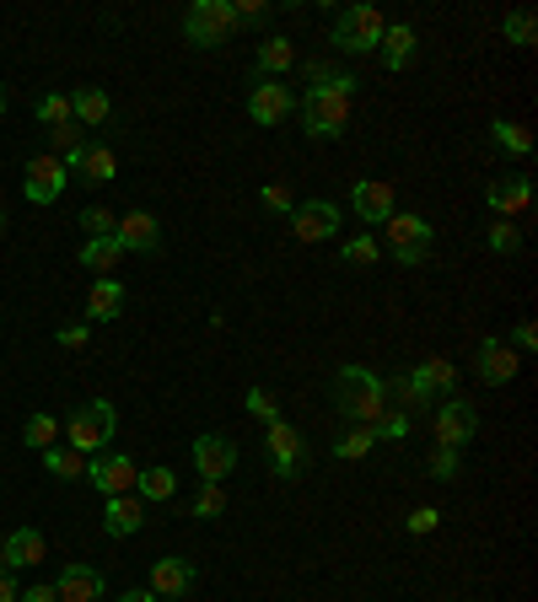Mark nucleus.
Masks as SVG:
<instances>
[{"label": "nucleus", "instance_id": "ddd939ff", "mask_svg": "<svg viewBox=\"0 0 538 602\" xmlns=\"http://www.w3.org/2000/svg\"><path fill=\"white\" fill-rule=\"evenodd\" d=\"M249 119L275 129V124L291 119V86L286 81H253L249 86Z\"/></svg>", "mask_w": 538, "mask_h": 602}, {"label": "nucleus", "instance_id": "9b49d317", "mask_svg": "<svg viewBox=\"0 0 538 602\" xmlns=\"http://www.w3.org/2000/svg\"><path fill=\"white\" fill-rule=\"evenodd\" d=\"M517 361H523V356H517L506 339H496V334L474 345V377L490 382V388H506V382L517 377Z\"/></svg>", "mask_w": 538, "mask_h": 602}, {"label": "nucleus", "instance_id": "4be33fe9", "mask_svg": "<svg viewBox=\"0 0 538 602\" xmlns=\"http://www.w3.org/2000/svg\"><path fill=\"white\" fill-rule=\"evenodd\" d=\"M414 49H420V39H414L410 22H388V33H382V43H377V54H382L388 71H410Z\"/></svg>", "mask_w": 538, "mask_h": 602}, {"label": "nucleus", "instance_id": "c756f323", "mask_svg": "<svg viewBox=\"0 0 538 602\" xmlns=\"http://www.w3.org/2000/svg\"><path fill=\"white\" fill-rule=\"evenodd\" d=\"M39 457L54 479H86V457L76 452V446H49V452H39Z\"/></svg>", "mask_w": 538, "mask_h": 602}, {"label": "nucleus", "instance_id": "ea45409f", "mask_svg": "<svg viewBox=\"0 0 538 602\" xmlns=\"http://www.w3.org/2000/svg\"><path fill=\"white\" fill-rule=\"evenodd\" d=\"M82 226H86V237H114L119 215H114V210H103V204H86V210H82Z\"/></svg>", "mask_w": 538, "mask_h": 602}, {"label": "nucleus", "instance_id": "aec40b11", "mask_svg": "<svg viewBox=\"0 0 538 602\" xmlns=\"http://www.w3.org/2000/svg\"><path fill=\"white\" fill-rule=\"evenodd\" d=\"M43 532L39 527H17V532H6V555H0V564L6 570H33V564L43 560Z\"/></svg>", "mask_w": 538, "mask_h": 602}, {"label": "nucleus", "instance_id": "e433bc0d", "mask_svg": "<svg viewBox=\"0 0 538 602\" xmlns=\"http://www.w3.org/2000/svg\"><path fill=\"white\" fill-rule=\"evenodd\" d=\"M33 114H39V124H49V129H54V124H71V119H76L65 92H49V97H39V108H33Z\"/></svg>", "mask_w": 538, "mask_h": 602}, {"label": "nucleus", "instance_id": "0eeeda50", "mask_svg": "<svg viewBox=\"0 0 538 602\" xmlns=\"http://www.w3.org/2000/svg\"><path fill=\"white\" fill-rule=\"evenodd\" d=\"M431 436H436V446H453V452H463V446L479 436V409L468 399H442L436 403V420H431Z\"/></svg>", "mask_w": 538, "mask_h": 602}, {"label": "nucleus", "instance_id": "4468645a", "mask_svg": "<svg viewBox=\"0 0 538 602\" xmlns=\"http://www.w3.org/2000/svg\"><path fill=\"white\" fill-rule=\"evenodd\" d=\"M350 210H356V221H367V226H382L399 204H393V183H382V178H361L356 189H350Z\"/></svg>", "mask_w": 538, "mask_h": 602}, {"label": "nucleus", "instance_id": "f257e3e1", "mask_svg": "<svg viewBox=\"0 0 538 602\" xmlns=\"http://www.w3.org/2000/svg\"><path fill=\"white\" fill-rule=\"evenodd\" d=\"M356 86H361V81L350 76V71H334L329 86H313V92L296 103V114H302V129H307L313 140H334V135H345Z\"/></svg>", "mask_w": 538, "mask_h": 602}, {"label": "nucleus", "instance_id": "5fc2aeb1", "mask_svg": "<svg viewBox=\"0 0 538 602\" xmlns=\"http://www.w3.org/2000/svg\"><path fill=\"white\" fill-rule=\"evenodd\" d=\"M0 226H6V204H0Z\"/></svg>", "mask_w": 538, "mask_h": 602}, {"label": "nucleus", "instance_id": "f8f14e48", "mask_svg": "<svg viewBox=\"0 0 538 602\" xmlns=\"http://www.w3.org/2000/svg\"><path fill=\"white\" fill-rule=\"evenodd\" d=\"M339 210H334L329 200H302L296 210H291V237L296 242H329L334 232H339Z\"/></svg>", "mask_w": 538, "mask_h": 602}, {"label": "nucleus", "instance_id": "2eb2a0df", "mask_svg": "<svg viewBox=\"0 0 538 602\" xmlns=\"http://www.w3.org/2000/svg\"><path fill=\"white\" fill-rule=\"evenodd\" d=\"M22 194L33 204H54L65 194V161L60 157H33L28 161V178H22Z\"/></svg>", "mask_w": 538, "mask_h": 602}, {"label": "nucleus", "instance_id": "c9c22d12", "mask_svg": "<svg viewBox=\"0 0 538 602\" xmlns=\"http://www.w3.org/2000/svg\"><path fill=\"white\" fill-rule=\"evenodd\" d=\"M425 468H431V479L436 484H453L457 474H463V452H453V446H431V463H425Z\"/></svg>", "mask_w": 538, "mask_h": 602}, {"label": "nucleus", "instance_id": "a18cd8bd", "mask_svg": "<svg viewBox=\"0 0 538 602\" xmlns=\"http://www.w3.org/2000/svg\"><path fill=\"white\" fill-rule=\"evenodd\" d=\"M404 527H410L414 538H420V532H436V527H442V511H436V506H420V511L404 517Z\"/></svg>", "mask_w": 538, "mask_h": 602}, {"label": "nucleus", "instance_id": "a211bd4d", "mask_svg": "<svg viewBox=\"0 0 538 602\" xmlns=\"http://www.w3.org/2000/svg\"><path fill=\"white\" fill-rule=\"evenodd\" d=\"M151 592L157 598H189L194 592V564L178 560V555H162V560L151 564Z\"/></svg>", "mask_w": 538, "mask_h": 602}, {"label": "nucleus", "instance_id": "1a4fd4ad", "mask_svg": "<svg viewBox=\"0 0 538 602\" xmlns=\"http://www.w3.org/2000/svg\"><path fill=\"white\" fill-rule=\"evenodd\" d=\"M86 479H92V489L108 500V495H135L140 468H135L129 452H97V457H86Z\"/></svg>", "mask_w": 538, "mask_h": 602}, {"label": "nucleus", "instance_id": "9d476101", "mask_svg": "<svg viewBox=\"0 0 538 602\" xmlns=\"http://www.w3.org/2000/svg\"><path fill=\"white\" fill-rule=\"evenodd\" d=\"M189 457H194V474H200V484H221L232 468H238V442H232V436H215V431H205V436H194Z\"/></svg>", "mask_w": 538, "mask_h": 602}, {"label": "nucleus", "instance_id": "f03ea898", "mask_svg": "<svg viewBox=\"0 0 538 602\" xmlns=\"http://www.w3.org/2000/svg\"><path fill=\"white\" fill-rule=\"evenodd\" d=\"M334 409L350 420V425H377L388 414V388L382 377L367 366H339L334 371Z\"/></svg>", "mask_w": 538, "mask_h": 602}, {"label": "nucleus", "instance_id": "2f4dec72", "mask_svg": "<svg viewBox=\"0 0 538 602\" xmlns=\"http://www.w3.org/2000/svg\"><path fill=\"white\" fill-rule=\"evenodd\" d=\"M490 140H496L500 151H511V157H534V135H528L523 124H511V119L490 124Z\"/></svg>", "mask_w": 538, "mask_h": 602}, {"label": "nucleus", "instance_id": "f3484780", "mask_svg": "<svg viewBox=\"0 0 538 602\" xmlns=\"http://www.w3.org/2000/svg\"><path fill=\"white\" fill-rule=\"evenodd\" d=\"M146 527V500L140 495H108L103 506V532L108 538H135Z\"/></svg>", "mask_w": 538, "mask_h": 602}, {"label": "nucleus", "instance_id": "4c0bfd02", "mask_svg": "<svg viewBox=\"0 0 538 602\" xmlns=\"http://www.w3.org/2000/svg\"><path fill=\"white\" fill-rule=\"evenodd\" d=\"M410 425H414V420L404 414V409H388L372 431H377V442H410Z\"/></svg>", "mask_w": 538, "mask_h": 602}, {"label": "nucleus", "instance_id": "39448f33", "mask_svg": "<svg viewBox=\"0 0 538 602\" xmlns=\"http://www.w3.org/2000/svg\"><path fill=\"white\" fill-rule=\"evenodd\" d=\"M232 33H238L232 0H194V6L183 11V39L194 43V49H221Z\"/></svg>", "mask_w": 538, "mask_h": 602}, {"label": "nucleus", "instance_id": "dca6fc26", "mask_svg": "<svg viewBox=\"0 0 538 602\" xmlns=\"http://www.w3.org/2000/svg\"><path fill=\"white\" fill-rule=\"evenodd\" d=\"M114 237H119L125 253H157V247H162V226H157L151 210H125L119 226H114Z\"/></svg>", "mask_w": 538, "mask_h": 602}, {"label": "nucleus", "instance_id": "7ed1b4c3", "mask_svg": "<svg viewBox=\"0 0 538 602\" xmlns=\"http://www.w3.org/2000/svg\"><path fill=\"white\" fill-rule=\"evenodd\" d=\"M114 431H119V409L108 399H92L82 403L65 425H60V436H65V446H76L82 457H97V452H108V442H114Z\"/></svg>", "mask_w": 538, "mask_h": 602}, {"label": "nucleus", "instance_id": "cd10ccee", "mask_svg": "<svg viewBox=\"0 0 538 602\" xmlns=\"http://www.w3.org/2000/svg\"><path fill=\"white\" fill-rule=\"evenodd\" d=\"M71 114H76L82 129H97V124H108L114 103H108V92H103V86H82V92L71 97Z\"/></svg>", "mask_w": 538, "mask_h": 602}, {"label": "nucleus", "instance_id": "603ef678", "mask_svg": "<svg viewBox=\"0 0 538 602\" xmlns=\"http://www.w3.org/2000/svg\"><path fill=\"white\" fill-rule=\"evenodd\" d=\"M119 602H162V598H157L151 587H135V592H125V598H119Z\"/></svg>", "mask_w": 538, "mask_h": 602}, {"label": "nucleus", "instance_id": "5701e85b", "mask_svg": "<svg viewBox=\"0 0 538 602\" xmlns=\"http://www.w3.org/2000/svg\"><path fill=\"white\" fill-rule=\"evenodd\" d=\"M76 178H86V183H114V172H119V157L108 151V146H82V157L65 161Z\"/></svg>", "mask_w": 538, "mask_h": 602}, {"label": "nucleus", "instance_id": "de8ad7c7", "mask_svg": "<svg viewBox=\"0 0 538 602\" xmlns=\"http://www.w3.org/2000/svg\"><path fill=\"white\" fill-rule=\"evenodd\" d=\"M54 339H60L65 350H82V345H86V339H92V334H86V323H65V328H60Z\"/></svg>", "mask_w": 538, "mask_h": 602}, {"label": "nucleus", "instance_id": "4d7b16f0", "mask_svg": "<svg viewBox=\"0 0 538 602\" xmlns=\"http://www.w3.org/2000/svg\"><path fill=\"white\" fill-rule=\"evenodd\" d=\"M442 602H457V598H442Z\"/></svg>", "mask_w": 538, "mask_h": 602}, {"label": "nucleus", "instance_id": "393cba45", "mask_svg": "<svg viewBox=\"0 0 538 602\" xmlns=\"http://www.w3.org/2000/svg\"><path fill=\"white\" fill-rule=\"evenodd\" d=\"M119 258H125V247H119V237H86V247H82V270H92L97 281H108L114 270H119Z\"/></svg>", "mask_w": 538, "mask_h": 602}, {"label": "nucleus", "instance_id": "473e14b6", "mask_svg": "<svg viewBox=\"0 0 538 602\" xmlns=\"http://www.w3.org/2000/svg\"><path fill=\"white\" fill-rule=\"evenodd\" d=\"M22 442L33 446V452H49V446H60V420H54V414H33V420L22 425Z\"/></svg>", "mask_w": 538, "mask_h": 602}, {"label": "nucleus", "instance_id": "c85d7f7f", "mask_svg": "<svg viewBox=\"0 0 538 602\" xmlns=\"http://www.w3.org/2000/svg\"><path fill=\"white\" fill-rule=\"evenodd\" d=\"M172 489H178V474H172L167 463H157V468H140V479H135V495H140L146 506H162V500H172Z\"/></svg>", "mask_w": 538, "mask_h": 602}, {"label": "nucleus", "instance_id": "8fccbe9b", "mask_svg": "<svg viewBox=\"0 0 538 602\" xmlns=\"http://www.w3.org/2000/svg\"><path fill=\"white\" fill-rule=\"evenodd\" d=\"M17 602H60V592H54V587H28Z\"/></svg>", "mask_w": 538, "mask_h": 602}, {"label": "nucleus", "instance_id": "58836bf2", "mask_svg": "<svg viewBox=\"0 0 538 602\" xmlns=\"http://www.w3.org/2000/svg\"><path fill=\"white\" fill-rule=\"evenodd\" d=\"M500 33H506V43H517V49H528L538 33V22H534V11H511L506 22H500Z\"/></svg>", "mask_w": 538, "mask_h": 602}, {"label": "nucleus", "instance_id": "bb28decb", "mask_svg": "<svg viewBox=\"0 0 538 602\" xmlns=\"http://www.w3.org/2000/svg\"><path fill=\"white\" fill-rule=\"evenodd\" d=\"M410 377L420 382V388H431L436 399H442V393L453 399V388H457V366H453V361H442V356H425L420 366H410Z\"/></svg>", "mask_w": 538, "mask_h": 602}, {"label": "nucleus", "instance_id": "49530a36", "mask_svg": "<svg viewBox=\"0 0 538 602\" xmlns=\"http://www.w3.org/2000/svg\"><path fill=\"white\" fill-rule=\"evenodd\" d=\"M506 345H511V350H517V356H534V350H538V328H534V323H517V328H511V339H506Z\"/></svg>", "mask_w": 538, "mask_h": 602}, {"label": "nucleus", "instance_id": "b1692460", "mask_svg": "<svg viewBox=\"0 0 538 602\" xmlns=\"http://www.w3.org/2000/svg\"><path fill=\"white\" fill-rule=\"evenodd\" d=\"M119 313H125V285L108 275V281L92 285V296H86V323H114Z\"/></svg>", "mask_w": 538, "mask_h": 602}, {"label": "nucleus", "instance_id": "79ce46f5", "mask_svg": "<svg viewBox=\"0 0 538 602\" xmlns=\"http://www.w3.org/2000/svg\"><path fill=\"white\" fill-rule=\"evenodd\" d=\"M485 242H490L496 253H517V247H523V232H517L511 221H490V232H485Z\"/></svg>", "mask_w": 538, "mask_h": 602}, {"label": "nucleus", "instance_id": "3c124183", "mask_svg": "<svg viewBox=\"0 0 538 602\" xmlns=\"http://www.w3.org/2000/svg\"><path fill=\"white\" fill-rule=\"evenodd\" d=\"M17 598H22V592H17V581H11V570L0 564V602H17Z\"/></svg>", "mask_w": 538, "mask_h": 602}, {"label": "nucleus", "instance_id": "6e6552de", "mask_svg": "<svg viewBox=\"0 0 538 602\" xmlns=\"http://www.w3.org/2000/svg\"><path fill=\"white\" fill-rule=\"evenodd\" d=\"M264 446H270V468L281 479H302V468H307V436L291 425L286 414L275 425H264Z\"/></svg>", "mask_w": 538, "mask_h": 602}, {"label": "nucleus", "instance_id": "f704fd0d", "mask_svg": "<svg viewBox=\"0 0 538 602\" xmlns=\"http://www.w3.org/2000/svg\"><path fill=\"white\" fill-rule=\"evenodd\" d=\"M372 446H377V431H372V425H361V431H350V436H339V442H334V457H345V463H361Z\"/></svg>", "mask_w": 538, "mask_h": 602}, {"label": "nucleus", "instance_id": "423d86ee", "mask_svg": "<svg viewBox=\"0 0 538 602\" xmlns=\"http://www.w3.org/2000/svg\"><path fill=\"white\" fill-rule=\"evenodd\" d=\"M388 33V17L377 6H345L339 22H334V43L345 54H377V43Z\"/></svg>", "mask_w": 538, "mask_h": 602}, {"label": "nucleus", "instance_id": "6e6d98bb", "mask_svg": "<svg viewBox=\"0 0 538 602\" xmlns=\"http://www.w3.org/2000/svg\"><path fill=\"white\" fill-rule=\"evenodd\" d=\"M0 555H6V538H0Z\"/></svg>", "mask_w": 538, "mask_h": 602}, {"label": "nucleus", "instance_id": "37998d69", "mask_svg": "<svg viewBox=\"0 0 538 602\" xmlns=\"http://www.w3.org/2000/svg\"><path fill=\"white\" fill-rule=\"evenodd\" d=\"M345 264L372 270V264H377V237H350V242H345Z\"/></svg>", "mask_w": 538, "mask_h": 602}, {"label": "nucleus", "instance_id": "72a5a7b5", "mask_svg": "<svg viewBox=\"0 0 538 602\" xmlns=\"http://www.w3.org/2000/svg\"><path fill=\"white\" fill-rule=\"evenodd\" d=\"M221 511H226V489H221V484H200V495H194L189 517H194V522H215Z\"/></svg>", "mask_w": 538, "mask_h": 602}, {"label": "nucleus", "instance_id": "a878e982", "mask_svg": "<svg viewBox=\"0 0 538 602\" xmlns=\"http://www.w3.org/2000/svg\"><path fill=\"white\" fill-rule=\"evenodd\" d=\"M253 65H259V81L286 76L291 65H296V43L281 39V33H275V39H264V43H259V60H253Z\"/></svg>", "mask_w": 538, "mask_h": 602}, {"label": "nucleus", "instance_id": "c03bdc74", "mask_svg": "<svg viewBox=\"0 0 538 602\" xmlns=\"http://www.w3.org/2000/svg\"><path fill=\"white\" fill-rule=\"evenodd\" d=\"M249 414L253 420H264V425H275V420H281V403L270 399L264 388H249Z\"/></svg>", "mask_w": 538, "mask_h": 602}, {"label": "nucleus", "instance_id": "412c9836", "mask_svg": "<svg viewBox=\"0 0 538 602\" xmlns=\"http://www.w3.org/2000/svg\"><path fill=\"white\" fill-rule=\"evenodd\" d=\"M54 592H60V602H97L103 598V575L92 564H65L60 581H54Z\"/></svg>", "mask_w": 538, "mask_h": 602}, {"label": "nucleus", "instance_id": "09e8293b", "mask_svg": "<svg viewBox=\"0 0 538 602\" xmlns=\"http://www.w3.org/2000/svg\"><path fill=\"white\" fill-rule=\"evenodd\" d=\"M232 11H238V22H249V28H259V22L270 17V6H264V0H243V6H232Z\"/></svg>", "mask_w": 538, "mask_h": 602}, {"label": "nucleus", "instance_id": "864d4df0", "mask_svg": "<svg viewBox=\"0 0 538 602\" xmlns=\"http://www.w3.org/2000/svg\"><path fill=\"white\" fill-rule=\"evenodd\" d=\"M0 114H6V86H0Z\"/></svg>", "mask_w": 538, "mask_h": 602}, {"label": "nucleus", "instance_id": "6ab92c4d", "mask_svg": "<svg viewBox=\"0 0 538 602\" xmlns=\"http://www.w3.org/2000/svg\"><path fill=\"white\" fill-rule=\"evenodd\" d=\"M485 200H490V210H496V221L528 215V204H534V183H528V178H496V183L485 189Z\"/></svg>", "mask_w": 538, "mask_h": 602}, {"label": "nucleus", "instance_id": "a19ab883", "mask_svg": "<svg viewBox=\"0 0 538 602\" xmlns=\"http://www.w3.org/2000/svg\"><path fill=\"white\" fill-rule=\"evenodd\" d=\"M259 204H264L270 215H286V221H291V210H296V200H291L286 183H264V189H259Z\"/></svg>", "mask_w": 538, "mask_h": 602}, {"label": "nucleus", "instance_id": "20e7f679", "mask_svg": "<svg viewBox=\"0 0 538 602\" xmlns=\"http://www.w3.org/2000/svg\"><path fill=\"white\" fill-rule=\"evenodd\" d=\"M382 232H388V253H393V264H425L431 258V242H436V232H431V221L425 215H414V210H393L388 221H382Z\"/></svg>", "mask_w": 538, "mask_h": 602}, {"label": "nucleus", "instance_id": "7c9ffc66", "mask_svg": "<svg viewBox=\"0 0 538 602\" xmlns=\"http://www.w3.org/2000/svg\"><path fill=\"white\" fill-rule=\"evenodd\" d=\"M49 146H54L49 157L76 161V157H82V146H86V129H82L76 119H71V124H54V129H49Z\"/></svg>", "mask_w": 538, "mask_h": 602}]
</instances>
